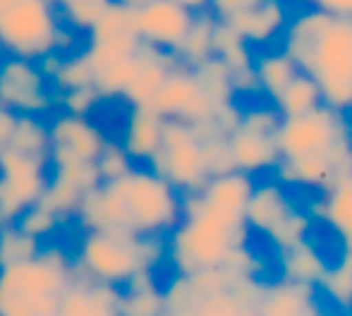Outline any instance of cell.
<instances>
[{
  "label": "cell",
  "instance_id": "1",
  "mask_svg": "<svg viewBox=\"0 0 352 316\" xmlns=\"http://www.w3.org/2000/svg\"><path fill=\"white\" fill-rule=\"evenodd\" d=\"M182 218V194L148 166H132L116 180L98 182L79 204L82 230H120L168 237Z\"/></svg>",
  "mask_w": 352,
  "mask_h": 316
},
{
  "label": "cell",
  "instance_id": "2",
  "mask_svg": "<svg viewBox=\"0 0 352 316\" xmlns=\"http://www.w3.org/2000/svg\"><path fill=\"white\" fill-rule=\"evenodd\" d=\"M283 51L316 79L321 101L340 113L352 108V14H333L307 5L287 19Z\"/></svg>",
  "mask_w": 352,
  "mask_h": 316
},
{
  "label": "cell",
  "instance_id": "3",
  "mask_svg": "<svg viewBox=\"0 0 352 316\" xmlns=\"http://www.w3.org/2000/svg\"><path fill=\"white\" fill-rule=\"evenodd\" d=\"M245 218H232L206 204L197 192L182 194V218L168 233V259L175 273H195L223 266L237 249L247 247Z\"/></svg>",
  "mask_w": 352,
  "mask_h": 316
},
{
  "label": "cell",
  "instance_id": "4",
  "mask_svg": "<svg viewBox=\"0 0 352 316\" xmlns=\"http://www.w3.org/2000/svg\"><path fill=\"white\" fill-rule=\"evenodd\" d=\"M74 275L70 251L46 240L34 259L0 269V316H58Z\"/></svg>",
  "mask_w": 352,
  "mask_h": 316
},
{
  "label": "cell",
  "instance_id": "5",
  "mask_svg": "<svg viewBox=\"0 0 352 316\" xmlns=\"http://www.w3.org/2000/svg\"><path fill=\"white\" fill-rule=\"evenodd\" d=\"M74 269L96 283L125 288L142 271H156L168 259L166 237L132 235L120 230H82Z\"/></svg>",
  "mask_w": 352,
  "mask_h": 316
},
{
  "label": "cell",
  "instance_id": "6",
  "mask_svg": "<svg viewBox=\"0 0 352 316\" xmlns=\"http://www.w3.org/2000/svg\"><path fill=\"white\" fill-rule=\"evenodd\" d=\"M77 32L67 29L53 0H0V51L38 60L46 53H67Z\"/></svg>",
  "mask_w": 352,
  "mask_h": 316
},
{
  "label": "cell",
  "instance_id": "7",
  "mask_svg": "<svg viewBox=\"0 0 352 316\" xmlns=\"http://www.w3.org/2000/svg\"><path fill=\"white\" fill-rule=\"evenodd\" d=\"M280 120L283 115L271 101L242 108L240 122L228 135V149H230L235 170H242L252 177L274 172L280 161L278 139H276Z\"/></svg>",
  "mask_w": 352,
  "mask_h": 316
},
{
  "label": "cell",
  "instance_id": "8",
  "mask_svg": "<svg viewBox=\"0 0 352 316\" xmlns=\"http://www.w3.org/2000/svg\"><path fill=\"white\" fill-rule=\"evenodd\" d=\"M153 172L168 180L180 194H190L209 180L204 158V139L195 125L180 120H166L158 151L146 163Z\"/></svg>",
  "mask_w": 352,
  "mask_h": 316
},
{
  "label": "cell",
  "instance_id": "9",
  "mask_svg": "<svg viewBox=\"0 0 352 316\" xmlns=\"http://www.w3.org/2000/svg\"><path fill=\"white\" fill-rule=\"evenodd\" d=\"M276 139H278L280 158L329 154V151L348 149V146H352L350 117L348 113H340L321 103L309 113L283 117Z\"/></svg>",
  "mask_w": 352,
  "mask_h": 316
},
{
  "label": "cell",
  "instance_id": "10",
  "mask_svg": "<svg viewBox=\"0 0 352 316\" xmlns=\"http://www.w3.org/2000/svg\"><path fill=\"white\" fill-rule=\"evenodd\" d=\"M0 106L17 115H48L56 108V91L36 60L5 56L0 60Z\"/></svg>",
  "mask_w": 352,
  "mask_h": 316
},
{
  "label": "cell",
  "instance_id": "11",
  "mask_svg": "<svg viewBox=\"0 0 352 316\" xmlns=\"http://www.w3.org/2000/svg\"><path fill=\"white\" fill-rule=\"evenodd\" d=\"M51 163L8 149L0 154V214L3 223H12L22 211L43 196Z\"/></svg>",
  "mask_w": 352,
  "mask_h": 316
},
{
  "label": "cell",
  "instance_id": "12",
  "mask_svg": "<svg viewBox=\"0 0 352 316\" xmlns=\"http://www.w3.org/2000/svg\"><path fill=\"white\" fill-rule=\"evenodd\" d=\"M156 113H161L166 120H180L187 125H204L211 122L218 113V103L206 93L199 77L192 67L177 63L168 72L166 82L156 91L153 101L148 103Z\"/></svg>",
  "mask_w": 352,
  "mask_h": 316
},
{
  "label": "cell",
  "instance_id": "13",
  "mask_svg": "<svg viewBox=\"0 0 352 316\" xmlns=\"http://www.w3.org/2000/svg\"><path fill=\"white\" fill-rule=\"evenodd\" d=\"M195 10L173 0H140L132 5V27L144 46L173 53L185 41Z\"/></svg>",
  "mask_w": 352,
  "mask_h": 316
},
{
  "label": "cell",
  "instance_id": "14",
  "mask_svg": "<svg viewBox=\"0 0 352 316\" xmlns=\"http://www.w3.org/2000/svg\"><path fill=\"white\" fill-rule=\"evenodd\" d=\"M48 139H51V166L67 163H96L108 137L89 115H74L60 111L48 120Z\"/></svg>",
  "mask_w": 352,
  "mask_h": 316
},
{
  "label": "cell",
  "instance_id": "15",
  "mask_svg": "<svg viewBox=\"0 0 352 316\" xmlns=\"http://www.w3.org/2000/svg\"><path fill=\"white\" fill-rule=\"evenodd\" d=\"M101 182L96 163H67V166H51L46 190L41 201L43 206L60 216L65 223L74 221L84 196Z\"/></svg>",
  "mask_w": 352,
  "mask_h": 316
},
{
  "label": "cell",
  "instance_id": "16",
  "mask_svg": "<svg viewBox=\"0 0 352 316\" xmlns=\"http://www.w3.org/2000/svg\"><path fill=\"white\" fill-rule=\"evenodd\" d=\"M254 316H324L321 295L316 285L278 278L264 283Z\"/></svg>",
  "mask_w": 352,
  "mask_h": 316
},
{
  "label": "cell",
  "instance_id": "17",
  "mask_svg": "<svg viewBox=\"0 0 352 316\" xmlns=\"http://www.w3.org/2000/svg\"><path fill=\"white\" fill-rule=\"evenodd\" d=\"M122 288L96 283L84 275H74L58 307V316H122Z\"/></svg>",
  "mask_w": 352,
  "mask_h": 316
},
{
  "label": "cell",
  "instance_id": "18",
  "mask_svg": "<svg viewBox=\"0 0 352 316\" xmlns=\"http://www.w3.org/2000/svg\"><path fill=\"white\" fill-rule=\"evenodd\" d=\"M213 56L230 70L235 93H259L254 79V53L252 46L228 24L216 22L213 29Z\"/></svg>",
  "mask_w": 352,
  "mask_h": 316
},
{
  "label": "cell",
  "instance_id": "19",
  "mask_svg": "<svg viewBox=\"0 0 352 316\" xmlns=\"http://www.w3.org/2000/svg\"><path fill=\"white\" fill-rule=\"evenodd\" d=\"M177 65V58L173 53L158 51V48L144 46L137 53V65L132 72L130 82H127L125 91H122V101L127 106H148L156 96V91L161 89V84L166 82L168 72Z\"/></svg>",
  "mask_w": 352,
  "mask_h": 316
},
{
  "label": "cell",
  "instance_id": "20",
  "mask_svg": "<svg viewBox=\"0 0 352 316\" xmlns=\"http://www.w3.org/2000/svg\"><path fill=\"white\" fill-rule=\"evenodd\" d=\"M295 206L297 204L292 201L287 187L280 185L276 177L254 182V190H252L245 209V223L250 233H259L266 237Z\"/></svg>",
  "mask_w": 352,
  "mask_h": 316
},
{
  "label": "cell",
  "instance_id": "21",
  "mask_svg": "<svg viewBox=\"0 0 352 316\" xmlns=\"http://www.w3.org/2000/svg\"><path fill=\"white\" fill-rule=\"evenodd\" d=\"M163 125H166V117L153 111L151 106L130 108L120 146L135 161V166H146L151 161V156L158 151L163 137Z\"/></svg>",
  "mask_w": 352,
  "mask_h": 316
},
{
  "label": "cell",
  "instance_id": "22",
  "mask_svg": "<svg viewBox=\"0 0 352 316\" xmlns=\"http://www.w3.org/2000/svg\"><path fill=\"white\" fill-rule=\"evenodd\" d=\"M314 221L326 223L340 240V249H352V175L321 192V199L307 209Z\"/></svg>",
  "mask_w": 352,
  "mask_h": 316
},
{
  "label": "cell",
  "instance_id": "23",
  "mask_svg": "<svg viewBox=\"0 0 352 316\" xmlns=\"http://www.w3.org/2000/svg\"><path fill=\"white\" fill-rule=\"evenodd\" d=\"M329 264L331 261L316 247L311 235L278 251V271H280V278L285 280L319 285V280L324 278Z\"/></svg>",
  "mask_w": 352,
  "mask_h": 316
},
{
  "label": "cell",
  "instance_id": "24",
  "mask_svg": "<svg viewBox=\"0 0 352 316\" xmlns=\"http://www.w3.org/2000/svg\"><path fill=\"white\" fill-rule=\"evenodd\" d=\"M142 48V41L135 32H120V34H98L89 36V43L84 48V58L91 65L94 75L111 65H118L122 60H130Z\"/></svg>",
  "mask_w": 352,
  "mask_h": 316
},
{
  "label": "cell",
  "instance_id": "25",
  "mask_svg": "<svg viewBox=\"0 0 352 316\" xmlns=\"http://www.w3.org/2000/svg\"><path fill=\"white\" fill-rule=\"evenodd\" d=\"M122 316H166L163 288L156 280V271H142L122 288Z\"/></svg>",
  "mask_w": 352,
  "mask_h": 316
},
{
  "label": "cell",
  "instance_id": "26",
  "mask_svg": "<svg viewBox=\"0 0 352 316\" xmlns=\"http://www.w3.org/2000/svg\"><path fill=\"white\" fill-rule=\"evenodd\" d=\"M300 72V67L292 63V58L285 51H266L261 56H254V79L259 93H264L269 101L285 89V84Z\"/></svg>",
  "mask_w": 352,
  "mask_h": 316
},
{
  "label": "cell",
  "instance_id": "27",
  "mask_svg": "<svg viewBox=\"0 0 352 316\" xmlns=\"http://www.w3.org/2000/svg\"><path fill=\"white\" fill-rule=\"evenodd\" d=\"M316 290L333 309L352 314V249H340V256L329 264Z\"/></svg>",
  "mask_w": 352,
  "mask_h": 316
},
{
  "label": "cell",
  "instance_id": "28",
  "mask_svg": "<svg viewBox=\"0 0 352 316\" xmlns=\"http://www.w3.org/2000/svg\"><path fill=\"white\" fill-rule=\"evenodd\" d=\"M271 103H274L276 111H278L283 117H292V115H302V113L314 111V108L321 106L324 101H321V89H319V84H316V79L300 70Z\"/></svg>",
  "mask_w": 352,
  "mask_h": 316
},
{
  "label": "cell",
  "instance_id": "29",
  "mask_svg": "<svg viewBox=\"0 0 352 316\" xmlns=\"http://www.w3.org/2000/svg\"><path fill=\"white\" fill-rule=\"evenodd\" d=\"M213 29H216V17L209 10L197 12L185 41L175 51L177 63H182L187 67H197L199 63L209 60L213 56Z\"/></svg>",
  "mask_w": 352,
  "mask_h": 316
},
{
  "label": "cell",
  "instance_id": "30",
  "mask_svg": "<svg viewBox=\"0 0 352 316\" xmlns=\"http://www.w3.org/2000/svg\"><path fill=\"white\" fill-rule=\"evenodd\" d=\"M10 149L27 154L38 161H48L51 154V139H48V122L41 115H17L14 135L10 142Z\"/></svg>",
  "mask_w": 352,
  "mask_h": 316
},
{
  "label": "cell",
  "instance_id": "31",
  "mask_svg": "<svg viewBox=\"0 0 352 316\" xmlns=\"http://www.w3.org/2000/svg\"><path fill=\"white\" fill-rule=\"evenodd\" d=\"M43 242L24 233L17 223H3L0 225V269L19 261H29L41 251Z\"/></svg>",
  "mask_w": 352,
  "mask_h": 316
},
{
  "label": "cell",
  "instance_id": "32",
  "mask_svg": "<svg viewBox=\"0 0 352 316\" xmlns=\"http://www.w3.org/2000/svg\"><path fill=\"white\" fill-rule=\"evenodd\" d=\"M199 77L201 87L206 89V93L218 103V106H226V103H232L235 101V89H232V77H230V70L218 60L216 56H211L209 60L199 63L197 67H192Z\"/></svg>",
  "mask_w": 352,
  "mask_h": 316
},
{
  "label": "cell",
  "instance_id": "33",
  "mask_svg": "<svg viewBox=\"0 0 352 316\" xmlns=\"http://www.w3.org/2000/svg\"><path fill=\"white\" fill-rule=\"evenodd\" d=\"M314 223L316 221L311 218L309 211L295 206V209H292L290 214H287L285 218H283L280 223L276 225L269 235H266V240L276 247V251H280V249H285V247H290V245H295V242L309 237Z\"/></svg>",
  "mask_w": 352,
  "mask_h": 316
},
{
  "label": "cell",
  "instance_id": "34",
  "mask_svg": "<svg viewBox=\"0 0 352 316\" xmlns=\"http://www.w3.org/2000/svg\"><path fill=\"white\" fill-rule=\"evenodd\" d=\"M91 84H94V70L82 51L72 53V56L65 53L58 72L51 77V87L56 93L70 91V89H79V87H91Z\"/></svg>",
  "mask_w": 352,
  "mask_h": 316
},
{
  "label": "cell",
  "instance_id": "35",
  "mask_svg": "<svg viewBox=\"0 0 352 316\" xmlns=\"http://www.w3.org/2000/svg\"><path fill=\"white\" fill-rule=\"evenodd\" d=\"M108 3L111 0H56V8L67 29L87 34L98 14L108 8Z\"/></svg>",
  "mask_w": 352,
  "mask_h": 316
},
{
  "label": "cell",
  "instance_id": "36",
  "mask_svg": "<svg viewBox=\"0 0 352 316\" xmlns=\"http://www.w3.org/2000/svg\"><path fill=\"white\" fill-rule=\"evenodd\" d=\"M14 223H17L24 233H29L41 242H46V240H53V237L60 233L65 221H63L58 214H53L48 206H43L41 201H36V204L29 206L27 211H22V214L14 218Z\"/></svg>",
  "mask_w": 352,
  "mask_h": 316
},
{
  "label": "cell",
  "instance_id": "37",
  "mask_svg": "<svg viewBox=\"0 0 352 316\" xmlns=\"http://www.w3.org/2000/svg\"><path fill=\"white\" fill-rule=\"evenodd\" d=\"M132 166H135V161L127 156V151L120 146V142H111V139L103 146L101 156L96 158V170L101 175V182L116 180V177L125 175Z\"/></svg>",
  "mask_w": 352,
  "mask_h": 316
},
{
  "label": "cell",
  "instance_id": "38",
  "mask_svg": "<svg viewBox=\"0 0 352 316\" xmlns=\"http://www.w3.org/2000/svg\"><path fill=\"white\" fill-rule=\"evenodd\" d=\"M98 103H103V98L94 84L56 93V106H60L65 113H74V115H91L98 108Z\"/></svg>",
  "mask_w": 352,
  "mask_h": 316
},
{
  "label": "cell",
  "instance_id": "39",
  "mask_svg": "<svg viewBox=\"0 0 352 316\" xmlns=\"http://www.w3.org/2000/svg\"><path fill=\"white\" fill-rule=\"evenodd\" d=\"M261 0H209V12L216 17V22L235 27L240 19H245Z\"/></svg>",
  "mask_w": 352,
  "mask_h": 316
},
{
  "label": "cell",
  "instance_id": "40",
  "mask_svg": "<svg viewBox=\"0 0 352 316\" xmlns=\"http://www.w3.org/2000/svg\"><path fill=\"white\" fill-rule=\"evenodd\" d=\"M14 125H17V113L0 106V154L10 149V142H12V135H14Z\"/></svg>",
  "mask_w": 352,
  "mask_h": 316
},
{
  "label": "cell",
  "instance_id": "41",
  "mask_svg": "<svg viewBox=\"0 0 352 316\" xmlns=\"http://www.w3.org/2000/svg\"><path fill=\"white\" fill-rule=\"evenodd\" d=\"M309 8L326 10L333 14H352V0H305Z\"/></svg>",
  "mask_w": 352,
  "mask_h": 316
},
{
  "label": "cell",
  "instance_id": "42",
  "mask_svg": "<svg viewBox=\"0 0 352 316\" xmlns=\"http://www.w3.org/2000/svg\"><path fill=\"white\" fill-rule=\"evenodd\" d=\"M125 3L135 5V3H140V0H125ZM173 3H180V5H185V8L195 10V12H201V10H206V8H209V0H173Z\"/></svg>",
  "mask_w": 352,
  "mask_h": 316
},
{
  "label": "cell",
  "instance_id": "43",
  "mask_svg": "<svg viewBox=\"0 0 352 316\" xmlns=\"http://www.w3.org/2000/svg\"><path fill=\"white\" fill-rule=\"evenodd\" d=\"M350 142H352V120H350Z\"/></svg>",
  "mask_w": 352,
  "mask_h": 316
},
{
  "label": "cell",
  "instance_id": "44",
  "mask_svg": "<svg viewBox=\"0 0 352 316\" xmlns=\"http://www.w3.org/2000/svg\"><path fill=\"white\" fill-rule=\"evenodd\" d=\"M0 225H3V214H0Z\"/></svg>",
  "mask_w": 352,
  "mask_h": 316
},
{
  "label": "cell",
  "instance_id": "45",
  "mask_svg": "<svg viewBox=\"0 0 352 316\" xmlns=\"http://www.w3.org/2000/svg\"><path fill=\"white\" fill-rule=\"evenodd\" d=\"M3 56H5V53H3V51H0V60H3Z\"/></svg>",
  "mask_w": 352,
  "mask_h": 316
},
{
  "label": "cell",
  "instance_id": "46",
  "mask_svg": "<svg viewBox=\"0 0 352 316\" xmlns=\"http://www.w3.org/2000/svg\"><path fill=\"white\" fill-rule=\"evenodd\" d=\"M350 113H352V108H350Z\"/></svg>",
  "mask_w": 352,
  "mask_h": 316
},
{
  "label": "cell",
  "instance_id": "47",
  "mask_svg": "<svg viewBox=\"0 0 352 316\" xmlns=\"http://www.w3.org/2000/svg\"><path fill=\"white\" fill-rule=\"evenodd\" d=\"M324 316H326V314H324Z\"/></svg>",
  "mask_w": 352,
  "mask_h": 316
}]
</instances>
